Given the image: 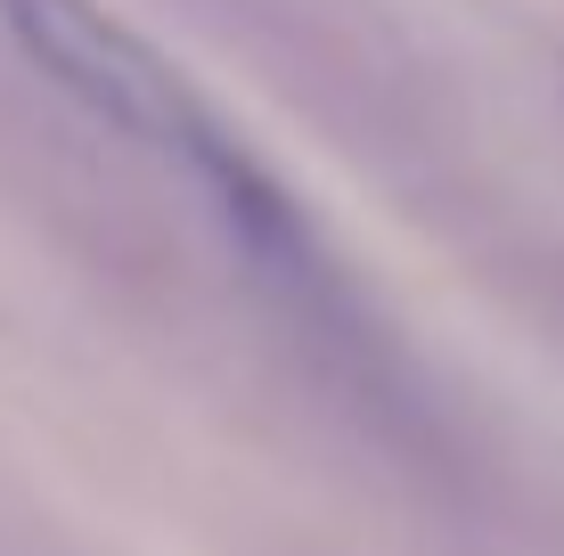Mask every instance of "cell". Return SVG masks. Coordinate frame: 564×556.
<instances>
[{"label":"cell","instance_id":"cell-1","mask_svg":"<svg viewBox=\"0 0 564 556\" xmlns=\"http://www.w3.org/2000/svg\"><path fill=\"white\" fill-rule=\"evenodd\" d=\"M0 17H9V33L25 42V57H42L57 83H66L90 115H107L115 131H140L155 148H181L197 172L238 148L197 107V90L181 83V66L155 57L131 25H115L99 0H0Z\"/></svg>","mask_w":564,"mask_h":556}]
</instances>
